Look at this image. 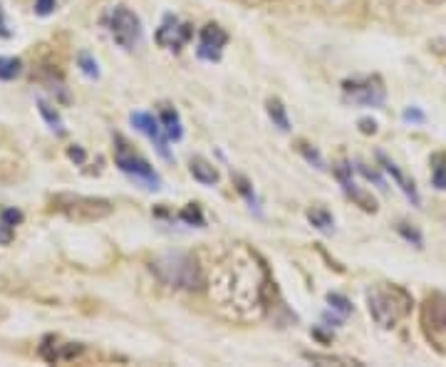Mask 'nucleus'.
Returning <instances> with one entry per match:
<instances>
[{
    "instance_id": "nucleus-12",
    "label": "nucleus",
    "mask_w": 446,
    "mask_h": 367,
    "mask_svg": "<svg viewBox=\"0 0 446 367\" xmlns=\"http://www.w3.org/2000/svg\"><path fill=\"white\" fill-rule=\"evenodd\" d=\"M377 159H379V164H382L384 171H387V174H390L392 179H394V184L399 187V191H402L404 196H407V199L412 201L414 206H421V196H419V191H416V184H414V181L409 179V176L404 174L402 169L396 167V164L392 162V159H387V156H384L382 151L377 154Z\"/></svg>"
},
{
    "instance_id": "nucleus-17",
    "label": "nucleus",
    "mask_w": 446,
    "mask_h": 367,
    "mask_svg": "<svg viewBox=\"0 0 446 367\" xmlns=\"http://www.w3.org/2000/svg\"><path fill=\"white\" fill-rule=\"evenodd\" d=\"M308 221L315 226V229L325 231V233H330V231L334 229V218L325 206H312V209L308 211Z\"/></svg>"
},
{
    "instance_id": "nucleus-35",
    "label": "nucleus",
    "mask_w": 446,
    "mask_h": 367,
    "mask_svg": "<svg viewBox=\"0 0 446 367\" xmlns=\"http://www.w3.org/2000/svg\"><path fill=\"white\" fill-rule=\"evenodd\" d=\"M12 32L8 30V23H6V15H3V8H0V38H10Z\"/></svg>"
},
{
    "instance_id": "nucleus-15",
    "label": "nucleus",
    "mask_w": 446,
    "mask_h": 367,
    "mask_svg": "<svg viewBox=\"0 0 446 367\" xmlns=\"http://www.w3.org/2000/svg\"><path fill=\"white\" fill-rule=\"evenodd\" d=\"M266 109H268V117H270V122L278 127L280 132H290V119H288V109H285V105L278 100V97H270V100L266 102Z\"/></svg>"
},
{
    "instance_id": "nucleus-21",
    "label": "nucleus",
    "mask_w": 446,
    "mask_h": 367,
    "mask_svg": "<svg viewBox=\"0 0 446 367\" xmlns=\"http://www.w3.org/2000/svg\"><path fill=\"white\" fill-rule=\"evenodd\" d=\"M432 167H434V174H432V184L441 191H446V156L444 154H434L432 156Z\"/></svg>"
},
{
    "instance_id": "nucleus-16",
    "label": "nucleus",
    "mask_w": 446,
    "mask_h": 367,
    "mask_svg": "<svg viewBox=\"0 0 446 367\" xmlns=\"http://www.w3.org/2000/svg\"><path fill=\"white\" fill-rule=\"evenodd\" d=\"M37 109H40V114H43V119L45 122H47V127L52 132H55V134H65V122H62V117H60V112H57L55 107L50 105L47 100H43V97H37Z\"/></svg>"
},
{
    "instance_id": "nucleus-32",
    "label": "nucleus",
    "mask_w": 446,
    "mask_h": 367,
    "mask_svg": "<svg viewBox=\"0 0 446 367\" xmlns=\"http://www.w3.org/2000/svg\"><path fill=\"white\" fill-rule=\"evenodd\" d=\"M357 125H359V132H362V134H377V122H374L372 117H362Z\"/></svg>"
},
{
    "instance_id": "nucleus-25",
    "label": "nucleus",
    "mask_w": 446,
    "mask_h": 367,
    "mask_svg": "<svg viewBox=\"0 0 446 367\" xmlns=\"http://www.w3.org/2000/svg\"><path fill=\"white\" fill-rule=\"evenodd\" d=\"M181 221H186V224H196V226H204V216H201V209H198L196 204H189L184 209V211L179 213Z\"/></svg>"
},
{
    "instance_id": "nucleus-10",
    "label": "nucleus",
    "mask_w": 446,
    "mask_h": 367,
    "mask_svg": "<svg viewBox=\"0 0 446 367\" xmlns=\"http://www.w3.org/2000/svg\"><path fill=\"white\" fill-rule=\"evenodd\" d=\"M82 345L80 342H65L60 335H45L40 340V357L50 365H57V362H67V360H74V357H80L82 355Z\"/></svg>"
},
{
    "instance_id": "nucleus-5",
    "label": "nucleus",
    "mask_w": 446,
    "mask_h": 367,
    "mask_svg": "<svg viewBox=\"0 0 446 367\" xmlns=\"http://www.w3.org/2000/svg\"><path fill=\"white\" fill-rule=\"evenodd\" d=\"M107 28H109L111 40L127 52L134 50L136 45H139V40H142V20H139L136 13H131L127 6L111 8Z\"/></svg>"
},
{
    "instance_id": "nucleus-20",
    "label": "nucleus",
    "mask_w": 446,
    "mask_h": 367,
    "mask_svg": "<svg viewBox=\"0 0 446 367\" xmlns=\"http://www.w3.org/2000/svg\"><path fill=\"white\" fill-rule=\"evenodd\" d=\"M303 357L308 362L315 365H359L352 357H342V355H325V353H303Z\"/></svg>"
},
{
    "instance_id": "nucleus-31",
    "label": "nucleus",
    "mask_w": 446,
    "mask_h": 367,
    "mask_svg": "<svg viewBox=\"0 0 446 367\" xmlns=\"http://www.w3.org/2000/svg\"><path fill=\"white\" fill-rule=\"evenodd\" d=\"M0 216L6 218V221H8V224H10V226L23 224V211H20V209H12V206H8V209H3V211H0Z\"/></svg>"
},
{
    "instance_id": "nucleus-22",
    "label": "nucleus",
    "mask_w": 446,
    "mask_h": 367,
    "mask_svg": "<svg viewBox=\"0 0 446 367\" xmlns=\"http://www.w3.org/2000/svg\"><path fill=\"white\" fill-rule=\"evenodd\" d=\"M77 67H80V72L85 77H89V80H97L99 77V65L97 60H94L92 55L87 50H82L80 55H77Z\"/></svg>"
},
{
    "instance_id": "nucleus-28",
    "label": "nucleus",
    "mask_w": 446,
    "mask_h": 367,
    "mask_svg": "<svg viewBox=\"0 0 446 367\" xmlns=\"http://www.w3.org/2000/svg\"><path fill=\"white\" fill-rule=\"evenodd\" d=\"M15 238V226H10L6 218L0 216V246H10Z\"/></svg>"
},
{
    "instance_id": "nucleus-2",
    "label": "nucleus",
    "mask_w": 446,
    "mask_h": 367,
    "mask_svg": "<svg viewBox=\"0 0 446 367\" xmlns=\"http://www.w3.org/2000/svg\"><path fill=\"white\" fill-rule=\"evenodd\" d=\"M151 271L156 278L169 288H179V291H201L206 283L204 271L198 261L189 253H167L154 258Z\"/></svg>"
},
{
    "instance_id": "nucleus-18",
    "label": "nucleus",
    "mask_w": 446,
    "mask_h": 367,
    "mask_svg": "<svg viewBox=\"0 0 446 367\" xmlns=\"http://www.w3.org/2000/svg\"><path fill=\"white\" fill-rule=\"evenodd\" d=\"M345 193L354 201V204L359 206V209H362V211H367V213H374V211H377V201L372 199V193L362 191V189H359L357 184H352V187H347Z\"/></svg>"
},
{
    "instance_id": "nucleus-30",
    "label": "nucleus",
    "mask_w": 446,
    "mask_h": 367,
    "mask_svg": "<svg viewBox=\"0 0 446 367\" xmlns=\"http://www.w3.org/2000/svg\"><path fill=\"white\" fill-rule=\"evenodd\" d=\"M233 181L238 184V191H241L243 196H246L248 204L253 206V204H255V193H253V189H251V184H248V181L243 179V176H233Z\"/></svg>"
},
{
    "instance_id": "nucleus-29",
    "label": "nucleus",
    "mask_w": 446,
    "mask_h": 367,
    "mask_svg": "<svg viewBox=\"0 0 446 367\" xmlns=\"http://www.w3.org/2000/svg\"><path fill=\"white\" fill-rule=\"evenodd\" d=\"M55 8H57L55 0H37V3H35V13L40 15V18H47V15L55 13Z\"/></svg>"
},
{
    "instance_id": "nucleus-1",
    "label": "nucleus",
    "mask_w": 446,
    "mask_h": 367,
    "mask_svg": "<svg viewBox=\"0 0 446 367\" xmlns=\"http://www.w3.org/2000/svg\"><path fill=\"white\" fill-rule=\"evenodd\" d=\"M365 298H367V308H370L372 320L384 330L396 328L412 313V305H414L412 293L407 288L396 286V283H377V286H370L365 293Z\"/></svg>"
},
{
    "instance_id": "nucleus-23",
    "label": "nucleus",
    "mask_w": 446,
    "mask_h": 367,
    "mask_svg": "<svg viewBox=\"0 0 446 367\" xmlns=\"http://www.w3.org/2000/svg\"><path fill=\"white\" fill-rule=\"evenodd\" d=\"M396 233H399V236L404 238V241H409V243H414L416 249H421V246H424V238H421V233L419 231L414 229V226H409V224H396Z\"/></svg>"
},
{
    "instance_id": "nucleus-26",
    "label": "nucleus",
    "mask_w": 446,
    "mask_h": 367,
    "mask_svg": "<svg viewBox=\"0 0 446 367\" xmlns=\"http://www.w3.org/2000/svg\"><path fill=\"white\" fill-rule=\"evenodd\" d=\"M297 149H300V154H303V156H305V159H308L310 164H315L317 169H325V162H322L320 151H317V149H312V147H310V144L300 142V144H297Z\"/></svg>"
},
{
    "instance_id": "nucleus-7",
    "label": "nucleus",
    "mask_w": 446,
    "mask_h": 367,
    "mask_svg": "<svg viewBox=\"0 0 446 367\" xmlns=\"http://www.w3.org/2000/svg\"><path fill=\"white\" fill-rule=\"evenodd\" d=\"M421 323L429 340L439 342L441 337H446V293L429 295L421 308Z\"/></svg>"
},
{
    "instance_id": "nucleus-33",
    "label": "nucleus",
    "mask_w": 446,
    "mask_h": 367,
    "mask_svg": "<svg viewBox=\"0 0 446 367\" xmlns=\"http://www.w3.org/2000/svg\"><path fill=\"white\" fill-rule=\"evenodd\" d=\"M402 117H404V122H419V125L427 119V117H424V112H419L416 107H409V109H404Z\"/></svg>"
},
{
    "instance_id": "nucleus-14",
    "label": "nucleus",
    "mask_w": 446,
    "mask_h": 367,
    "mask_svg": "<svg viewBox=\"0 0 446 367\" xmlns=\"http://www.w3.org/2000/svg\"><path fill=\"white\" fill-rule=\"evenodd\" d=\"M159 119H161V127L167 132V137L173 139V142H179L184 137V127H181V117L179 112L173 109V107H164L159 112Z\"/></svg>"
},
{
    "instance_id": "nucleus-8",
    "label": "nucleus",
    "mask_w": 446,
    "mask_h": 367,
    "mask_svg": "<svg viewBox=\"0 0 446 367\" xmlns=\"http://www.w3.org/2000/svg\"><path fill=\"white\" fill-rule=\"evenodd\" d=\"M129 119H131V125H134V129L142 132L144 137L156 147V151H159L167 162H171L169 137H167V132H164V127H161V119L154 117V114H149V112H131Z\"/></svg>"
},
{
    "instance_id": "nucleus-11",
    "label": "nucleus",
    "mask_w": 446,
    "mask_h": 367,
    "mask_svg": "<svg viewBox=\"0 0 446 367\" xmlns=\"http://www.w3.org/2000/svg\"><path fill=\"white\" fill-rule=\"evenodd\" d=\"M193 35V28L189 23H181L179 18H173V15H167L164 23L159 25L156 30V43L161 48H167V50H181Z\"/></svg>"
},
{
    "instance_id": "nucleus-19",
    "label": "nucleus",
    "mask_w": 446,
    "mask_h": 367,
    "mask_svg": "<svg viewBox=\"0 0 446 367\" xmlns=\"http://www.w3.org/2000/svg\"><path fill=\"white\" fill-rule=\"evenodd\" d=\"M23 75V60L20 57H6L0 55V80L10 82Z\"/></svg>"
},
{
    "instance_id": "nucleus-34",
    "label": "nucleus",
    "mask_w": 446,
    "mask_h": 367,
    "mask_svg": "<svg viewBox=\"0 0 446 367\" xmlns=\"http://www.w3.org/2000/svg\"><path fill=\"white\" fill-rule=\"evenodd\" d=\"M67 156L72 159L74 164H85V159H87L85 149H82V147H77V144H74V147H70V149H67Z\"/></svg>"
},
{
    "instance_id": "nucleus-13",
    "label": "nucleus",
    "mask_w": 446,
    "mask_h": 367,
    "mask_svg": "<svg viewBox=\"0 0 446 367\" xmlns=\"http://www.w3.org/2000/svg\"><path fill=\"white\" fill-rule=\"evenodd\" d=\"M189 171H191L193 179H196L198 184H204V187H213L218 181L216 167L211 162H206L204 156H193L191 162H189Z\"/></svg>"
},
{
    "instance_id": "nucleus-24",
    "label": "nucleus",
    "mask_w": 446,
    "mask_h": 367,
    "mask_svg": "<svg viewBox=\"0 0 446 367\" xmlns=\"http://www.w3.org/2000/svg\"><path fill=\"white\" fill-rule=\"evenodd\" d=\"M328 303L332 311L342 313V315H350V313H352V303H350L345 295H340V293H328Z\"/></svg>"
},
{
    "instance_id": "nucleus-3",
    "label": "nucleus",
    "mask_w": 446,
    "mask_h": 367,
    "mask_svg": "<svg viewBox=\"0 0 446 367\" xmlns=\"http://www.w3.org/2000/svg\"><path fill=\"white\" fill-rule=\"evenodd\" d=\"M50 211L62 213L77 224L102 221L114 211V204L102 196H82V193H55L50 199Z\"/></svg>"
},
{
    "instance_id": "nucleus-9",
    "label": "nucleus",
    "mask_w": 446,
    "mask_h": 367,
    "mask_svg": "<svg viewBox=\"0 0 446 367\" xmlns=\"http://www.w3.org/2000/svg\"><path fill=\"white\" fill-rule=\"evenodd\" d=\"M226 43H229V32L223 30L218 23H209V25L201 28L196 55L201 57V60H206V63H218Z\"/></svg>"
},
{
    "instance_id": "nucleus-27",
    "label": "nucleus",
    "mask_w": 446,
    "mask_h": 367,
    "mask_svg": "<svg viewBox=\"0 0 446 367\" xmlns=\"http://www.w3.org/2000/svg\"><path fill=\"white\" fill-rule=\"evenodd\" d=\"M354 167H357V171H359V174H362V176H365V179L374 181V184H377L379 189H387V187H384V179L377 174V171H374V169H370V167H367V164H362V162H357V164H354Z\"/></svg>"
},
{
    "instance_id": "nucleus-4",
    "label": "nucleus",
    "mask_w": 446,
    "mask_h": 367,
    "mask_svg": "<svg viewBox=\"0 0 446 367\" xmlns=\"http://www.w3.org/2000/svg\"><path fill=\"white\" fill-rule=\"evenodd\" d=\"M117 142V151H114V162H117L119 171L134 179L139 187H144L147 191H159L161 189V176L154 171V167L142 159V156L136 154L134 149H129V144L124 142L122 137H114Z\"/></svg>"
},
{
    "instance_id": "nucleus-6",
    "label": "nucleus",
    "mask_w": 446,
    "mask_h": 367,
    "mask_svg": "<svg viewBox=\"0 0 446 367\" xmlns=\"http://www.w3.org/2000/svg\"><path fill=\"white\" fill-rule=\"evenodd\" d=\"M342 92H345L347 102L362 107H382L387 100V90H384L382 80L374 77H359V80H345L342 82Z\"/></svg>"
},
{
    "instance_id": "nucleus-36",
    "label": "nucleus",
    "mask_w": 446,
    "mask_h": 367,
    "mask_svg": "<svg viewBox=\"0 0 446 367\" xmlns=\"http://www.w3.org/2000/svg\"><path fill=\"white\" fill-rule=\"evenodd\" d=\"M427 3H434V6H439V3H446V0H427Z\"/></svg>"
}]
</instances>
